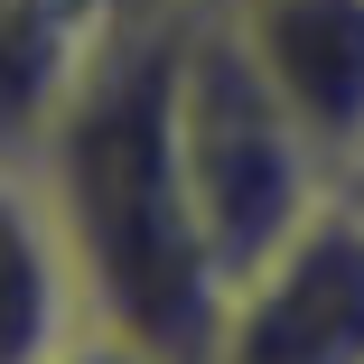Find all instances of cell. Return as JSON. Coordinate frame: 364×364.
Returning <instances> with one entry per match:
<instances>
[{"instance_id": "cell-2", "label": "cell", "mask_w": 364, "mask_h": 364, "mask_svg": "<svg viewBox=\"0 0 364 364\" xmlns=\"http://www.w3.org/2000/svg\"><path fill=\"white\" fill-rule=\"evenodd\" d=\"M178 159L205 215V243L225 262V289L252 262H271L289 234H309L336 196V159L262 85V65L243 56L234 19L215 0L178 10Z\"/></svg>"}, {"instance_id": "cell-5", "label": "cell", "mask_w": 364, "mask_h": 364, "mask_svg": "<svg viewBox=\"0 0 364 364\" xmlns=\"http://www.w3.org/2000/svg\"><path fill=\"white\" fill-rule=\"evenodd\" d=\"M85 336H94V318H85L75 262H65V234H56L38 178L0 159V364H56Z\"/></svg>"}, {"instance_id": "cell-4", "label": "cell", "mask_w": 364, "mask_h": 364, "mask_svg": "<svg viewBox=\"0 0 364 364\" xmlns=\"http://www.w3.org/2000/svg\"><path fill=\"white\" fill-rule=\"evenodd\" d=\"M262 85L346 168L364 150V0H215Z\"/></svg>"}, {"instance_id": "cell-6", "label": "cell", "mask_w": 364, "mask_h": 364, "mask_svg": "<svg viewBox=\"0 0 364 364\" xmlns=\"http://www.w3.org/2000/svg\"><path fill=\"white\" fill-rule=\"evenodd\" d=\"M103 0H0V159L28 168L56 103L75 94L85 56L103 47Z\"/></svg>"}, {"instance_id": "cell-9", "label": "cell", "mask_w": 364, "mask_h": 364, "mask_svg": "<svg viewBox=\"0 0 364 364\" xmlns=\"http://www.w3.org/2000/svg\"><path fill=\"white\" fill-rule=\"evenodd\" d=\"M112 19H159V10H187V0H103Z\"/></svg>"}, {"instance_id": "cell-7", "label": "cell", "mask_w": 364, "mask_h": 364, "mask_svg": "<svg viewBox=\"0 0 364 364\" xmlns=\"http://www.w3.org/2000/svg\"><path fill=\"white\" fill-rule=\"evenodd\" d=\"M56 364H150L140 346H122V336H85V346H65Z\"/></svg>"}, {"instance_id": "cell-8", "label": "cell", "mask_w": 364, "mask_h": 364, "mask_svg": "<svg viewBox=\"0 0 364 364\" xmlns=\"http://www.w3.org/2000/svg\"><path fill=\"white\" fill-rule=\"evenodd\" d=\"M336 205H346V215H355V225H364V150H355V159L336 168Z\"/></svg>"}, {"instance_id": "cell-3", "label": "cell", "mask_w": 364, "mask_h": 364, "mask_svg": "<svg viewBox=\"0 0 364 364\" xmlns=\"http://www.w3.org/2000/svg\"><path fill=\"white\" fill-rule=\"evenodd\" d=\"M205 364H364V225L336 196L225 289Z\"/></svg>"}, {"instance_id": "cell-1", "label": "cell", "mask_w": 364, "mask_h": 364, "mask_svg": "<svg viewBox=\"0 0 364 364\" xmlns=\"http://www.w3.org/2000/svg\"><path fill=\"white\" fill-rule=\"evenodd\" d=\"M28 178L65 234L94 336H122L150 364H205L225 262L178 159V10L103 28Z\"/></svg>"}]
</instances>
